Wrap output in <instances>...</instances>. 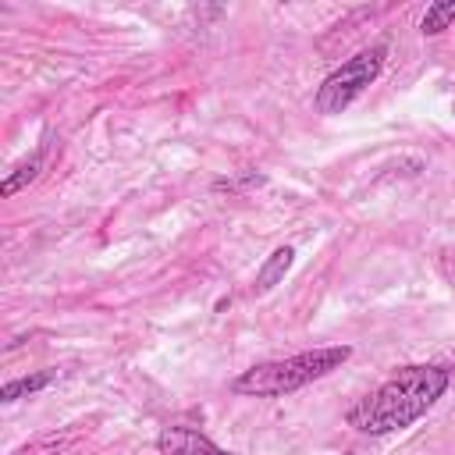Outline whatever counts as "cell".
<instances>
[{
  "instance_id": "6da1fadb",
  "label": "cell",
  "mask_w": 455,
  "mask_h": 455,
  "mask_svg": "<svg viewBox=\"0 0 455 455\" xmlns=\"http://www.w3.org/2000/svg\"><path fill=\"white\" fill-rule=\"evenodd\" d=\"M444 391H448L444 366H434V363L405 366L395 377H387L377 391L359 398L345 412V419H348V427H355L359 434H370V437L395 434V430L412 427L419 416H427Z\"/></svg>"
},
{
  "instance_id": "7a4b0ae2",
  "label": "cell",
  "mask_w": 455,
  "mask_h": 455,
  "mask_svg": "<svg viewBox=\"0 0 455 455\" xmlns=\"http://www.w3.org/2000/svg\"><path fill=\"white\" fill-rule=\"evenodd\" d=\"M348 355H352L348 345H320V348H309V352H299L288 359L256 363L231 380V391L245 395V398H281V395H291V391L334 373Z\"/></svg>"
},
{
  "instance_id": "3957f363",
  "label": "cell",
  "mask_w": 455,
  "mask_h": 455,
  "mask_svg": "<svg viewBox=\"0 0 455 455\" xmlns=\"http://www.w3.org/2000/svg\"><path fill=\"white\" fill-rule=\"evenodd\" d=\"M384 60H387V46H366L359 53H352L345 64H338L316 89L313 96V107L320 114H341L355 96H363L384 71Z\"/></svg>"
},
{
  "instance_id": "277c9868",
  "label": "cell",
  "mask_w": 455,
  "mask_h": 455,
  "mask_svg": "<svg viewBox=\"0 0 455 455\" xmlns=\"http://www.w3.org/2000/svg\"><path fill=\"white\" fill-rule=\"evenodd\" d=\"M156 451L160 455H235V451L213 444L196 427H164L156 434Z\"/></svg>"
},
{
  "instance_id": "5b68a950",
  "label": "cell",
  "mask_w": 455,
  "mask_h": 455,
  "mask_svg": "<svg viewBox=\"0 0 455 455\" xmlns=\"http://www.w3.org/2000/svg\"><path fill=\"white\" fill-rule=\"evenodd\" d=\"M291 263H295V249H291V245H277V249L259 263L256 281H252V291H256V295H267L270 288H277V284L284 281V274L291 270Z\"/></svg>"
},
{
  "instance_id": "8992f818",
  "label": "cell",
  "mask_w": 455,
  "mask_h": 455,
  "mask_svg": "<svg viewBox=\"0 0 455 455\" xmlns=\"http://www.w3.org/2000/svg\"><path fill=\"white\" fill-rule=\"evenodd\" d=\"M57 380V370H39V373H28V377H14L0 387V402H18V398H28L43 387H50Z\"/></svg>"
},
{
  "instance_id": "52a82bcc",
  "label": "cell",
  "mask_w": 455,
  "mask_h": 455,
  "mask_svg": "<svg viewBox=\"0 0 455 455\" xmlns=\"http://www.w3.org/2000/svg\"><path fill=\"white\" fill-rule=\"evenodd\" d=\"M39 171H43V149H36L28 160H21L7 178H4V185H0V196L4 199H11L14 192H21L25 185H32L36 178H39Z\"/></svg>"
},
{
  "instance_id": "ba28073f",
  "label": "cell",
  "mask_w": 455,
  "mask_h": 455,
  "mask_svg": "<svg viewBox=\"0 0 455 455\" xmlns=\"http://www.w3.org/2000/svg\"><path fill=\"white\" fill-rule=\"evenodd\" d=\"M455 25V0H437V4H430L427 11H423V18H419V32L423 36H441L444 28H451Z\"/></svg>"
},
{
  "instance_id": "9c48e42d",
  "label": "cell",
  "mask_w": 455,
  "mask_h": 455,
  "mask_svg": "<svg viewBox=\"0 0 455 455\" xmlns=\"http://www.w3.org/2000/svg\"><path fill=\"white\" fill-rule=\"evenodd\" d=\"M64 444H68V437H43V441H32V444L18 448L14 455H57Z\"/></svg>"
},
{
  "instance_id": "30bf717a",
  "label": "cell",
  "mask_w": 455,
  "mask_h": 455,
  "mask_svg": "<svg viewBox=\"0 0 455 455\" xmlns=\"http://www.w3.org/2000/svg\"><path fill=\"white\" fill-rule=\"evenodd\" d=\"M259 181H263V174L249 171L245 178H220L213 188H217V192H238V188H245V185H259Z\"/></svg>"
}]
</instances>
